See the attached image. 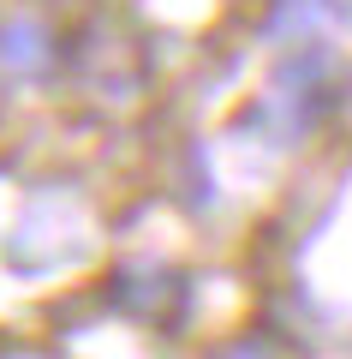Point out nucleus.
Instances as JSON below:
<instances>
[{
	"label": "nucleus",
	"mask_w": 352,
	"mask_h": 359,
	"mask_svg": "<svg viewBox=\"0 0 352 359\" xmlns=\"http://www.w3.org/2000/svg\"><path fill=\"white\" fill-rule=\"evenodd\" d=\"M0 54L13 66H24V72H36V66L48 60V36H42L36 25H6L0 30Z\"/></svg>",
	"instance_id": "nucleus-1"
}]
</instances>
